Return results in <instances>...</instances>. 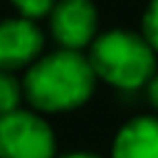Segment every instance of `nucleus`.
Here are the masks:
<instances>
[{
    "instance_id": "2",
    "label": "nucleus",
    "mask_w": 158,
    "mask_h": 158,
    "mask_svg": "<svg viewBox=\"0 0 158 158\" xmlns=\"http://www.w3.org/2000/svg\"><path fill=\"white\" fill-rule=\"evenodd\" d=\"M89 64L96 77L118 89H136L156 74V49L128 30H111L91 42Z\"/></svg>"
},
{
    "instance_id": "4",
    "label": "nucleus",
    "mask_w": 158,
    "mask_h": 158,
    "mask_svg": "<svg viewBox=\"0 0 158 158\" xmlns=\"http://www.w3.org/2000/svg\"><path fill=\"white\" fill-rule=\"evenodd\" d=\"M49 27L64 49L79 52L96 40L99 15L91 0H57L49 12Z\"/></svg>"
},
{
    "instance_id": "6",
    "label": "nucleus",
    "mask_w": 158,
    "mask_h": 158,
    "mask_svg": "<svg viewBox=\"0 0 158 158\" xmlns=\"http://www.w3.org/2000/svg\"><path fill=\"white\" fill-rule=\"evenodd\" d=\"M111 158H158V118L141 116L128 121L114 138Z\"/></svg>"
},
{
    "instance_id": "3",
    "label": "nucleus",
    "mask_w": 158,
    "mask_h": 158,
    "mask_svg": "<svg viewBox=\"0 0 158 158\" xmlns=\"http://www.w3.org/2000/svg\"><path fill=\"white\" fill-rule=\"evenodd\" d=\"M0 158H54V133L30 111L0 116Z\"/></svg>"
},
{
    "instance_id": "9",
    "label": "nucleus",
    "mask_w": 158,
    "mask_h": 158,
    "mask_svg": "<svg viewBox=\"0 0 158 158\" xmlns=\"http://www.w3.org/2000/svg\"><path fill=\"white\" fill-rule=\"evenodd\" d=\"M54 2H57V0H12V5H15L27 20H32V17H42V15L52 12Z\"/></svg>"
},
{
    "instance_id": "8",
    "label": "nucleus",
    "mask_w": 158,
    "mask_h": 158,
    "mask_svg": "<svg viewBox=\"0 0 158 158\" xmlns=\"http://www.w3.org/2000/svg\"><path fill=\"white\" fill-rule=\"evenodd\" d=\"M143 37L146 42L158 52V0H151L143 15Z\"/></svg>"
},
{
    "instance_id": "11",
    "label": "nucleus",
    "mask_w": 158,
    "mask_h": 158,
    "mask_svg": "<svg viewBox=\"0 0 158 158\" xmlns=\"http://www.w3.org/2000/svg\"><path fill=\"white\" fill-rule=\"evenodd\" d=\"M62 158H99V156H91V153H69V156H62Z\"/></svg>"
},
{
    "instance_id": "7",
    "label": "nucleus",
    "mask_w": 158,
    "mask_h": 158,
    "mask_svg": "<svg viewBox=\"0 0 158 158\" xmlns=\"http://www.w3.org/2000/svg\"><path fill=\"white\" fill-rule=\"evenodd\" d=\"M20 96H22L20 81L10 72H0V116H5L10 111H17Z\"/></svg>"
},
{
    "instance_id": "5",
    "label": "nucleus",
    "mask_w": 158,
    "mask_h": 158,
    "mask_svg": "<svg viewBox=\"0 0 158 158\" xmlns=\"http://www.w3.org/2000/svg\"><path fill=\"white\" fill-rule=\"evenodd\" d=\"M42 52V32L32 20L0 22V72H12L32 64Z\"/></svg>"
},
{
    "instance_id": "1",
    "label": "nucleus",
    "mask_w": 158,
    "mask_h": 158,
    "mask_svg": "<svg viewBox=\"0 0 158 158\" xmlns=\"http://www.w3.org/2000/svg\"><path fill=\"white\" fill-rule=\"evenodd\" d=\"M94 79L96 74L86 57L62 49L32 62L22 79V94L40 111H69L91 96Z\"/></svg>"
},
{
    "instance_id": "10",
    "label": "nucleus",
    "mask_w": 158,
    "mask_h": 158,
    "mask_svg": "<svg viewBox=\"0 0 158 158\" xmlns=\"http://www.w3.org/2000/svg\"><path fill=\"white\" fill-rule=\"evenodd\" d=\"M148 96H151V104L158 109V74L151 77V84H148Z\"/></svg>"
}]
</instances>
